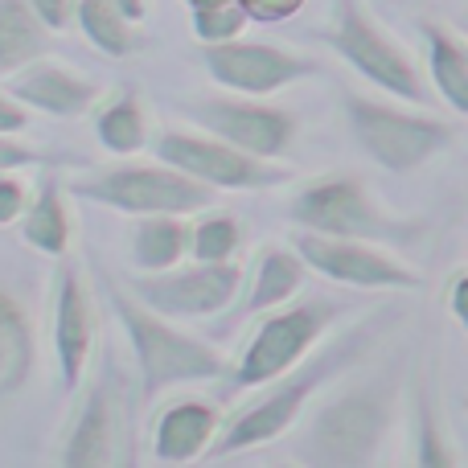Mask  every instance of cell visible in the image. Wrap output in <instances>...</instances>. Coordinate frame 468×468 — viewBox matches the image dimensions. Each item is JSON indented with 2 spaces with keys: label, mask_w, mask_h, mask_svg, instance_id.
<instances>
[{
  "label": "cell",
  "mask_w": 468,
  "mask_h": 468,
  "mask_svg": "<svg viewBox=\"0 0 468 468\" xmlns=\"http://www.w3.org/2000/svg\"><path fill=\"white\" fill-rule=\"evenodd\" d=\"M186 115L194 120V128L210 132L250 156H263V161H283L296 144V115L255 95H234V90L197 95L186 103Z\"/></svg>",
  "instance_id": "12"
},
{
  "label": "cell",
  "mask_w": 468,
  "mask_h": 468,
  "mask_svg": "<svg viewBox=\"0 0 468 468\" xmlns=\"http://www.w3.org/2000/svg\"><path fill=\"white\" fill-rule=\"evenodd\" d=\"M464 283H468V271H464V267H456V271H452V280H448V296H444L448 316H452V324H456V329H464V324H468V308H464Z\"/></svg>",
  "instance_id": "34"
},
{
  "label": "cell",
  "mask_w": 468,
  "mask_h": 468,
  "mask_svg": "<svg viewBox=\"0 0 468 468\" xmlns=\"http://www.w3.org/2000/svg\"><path fill=\"white\" fill-rule=\"evenodd\" d=\"M16 230H21V242L29 250L46 259H62L70 255L74 247V214L70 202H66V189L58 177H46L37 189L29 194V206L16 218Z\"/></svg>",
  "instance_id": "20"
},
{
  "label": "cell",
  "mask_w": 468,
  "mask_h": 468,
  "mask_svg": "<svg viewBox=\"0 0 468 468\" xmlns=\"http://www.w3.org/2000/svg\"><path fill=\"white\" fill-rule=\"evenodd\" d=\"M148 148H153L156 161L210 186L214 194H267V189L292 186V177H296L288 165L250 156L202 128H165L156 132V140Z\"/></svg>",
  "instance_id": "8"
},
{
  "label": "cell",
  "mask_w": 468,
  "mask_h": 468,
  "mask_svg": "<svg viewBox=\"0 0 468 468\" xmlns=\"http://www.w3.org/2000/svg\"><path fill=\"white\" fill-rule=\"evenodd\" d=\"M54 362H58V387L66 395L87 382V366L95 354V304L87 292V275L79 263L62 255V267L54 275Z\"/></svg>",
  "instance_id": "14"
},
{
  "label": "cell",
  "mask_w": 468,
  "mask_h": 468,
  "mask_svg": "<svg viewBox=\"0 0 468 468\" xmlns=\"http://www.w3.org/2000/svg\"><path fill=\"white\" fill-rule=\"evenodd\" d=\"M292 247L304 259L308 271H316L321 280L337 283V288H357V292H420L423 288V275L407 259H399L395 250H387L382 242L296 230Z\"/></svg>",
  "instance_id": "10"
},
{
  "label": "cell",
  "mask_w": 468,
  "mask_h": 468,
  "mask_svg": "<svg viewBox=\"0 0 468 468\" xmlns=\"http://www.w3.org/2000/svg\"><path fill=\"white\" fill-rule=\"evenodd\" d=\"M423 33V54H428V87L431 99L448 107L456 120L468 115V49L464 37L456 29H448L444 21H420Z\"/></svg>",
  "instance_id": "19"
},
{
  "label": "cell",
  "mask_w": 468,
  "mask_h": 468,
  "mask_svg": "<svg viewBox=\"0 0 468 468\" xmlns=\"http://www.w3.org/2000/svg\"><path fill=\"white\" fill-rule=\"evenodd\" d=\"M247 13H242L239 0L227 5H210V8H189V29H194L197 46H210V41H230L247 29Z\"/></svg>",
  "instance_id": "28"
},
{
  "label": "cell",
  "mask_w": 468,
  "mask_h": 468,
  "mask_svg": "<svg viewBox=\"0 0 468 468\" xmlns=\"http://www.w3.org/2000/svg\"><path fill=\"white\" fill-rule=\"evenodd\" d=\"M107 304L120 321L123 337L136 357V387H140V411L156 403L161 395L177 387H197V382H218L227 374L230 357L210 341H197L177 329V321L153 313L140 304L123 283H107Z\"/></svg>",
  "instance_id": "2"
},
{
  "label": "cell",
  "mask_w": 468,
  "mask_h": 468,
  "mask_svg": "<svg viewBox=\"0 0 468 468\" xmlns=\"http://www.w3.org/2000/svg\"><path fill=\"white\" fill-rule=\"evenodd\" d=\"M29 128V107H21L8 90H0V136H21Z\"/></svg>",
  "instance_id": "33"
},
{
  "label": "cell",
  "mask_w": 468,
  "mask_h": 468,
  "mask_svg": "<svg viewBox=\"0 0 468 468\" xmlns=\"http://www.w3.org/2000/svg\"><path fill=\"white\" fill-rule=\"evenodd\" d=\"M341 107H346V123L354 132L357 148L387 173H415L423 165H431L436 156H444L461 140L456 115L444 120V115L395 107L382 103V99L357 95V90H346Z\"/></svg>",
  "instance_id": "6"
},
{
  "label": "cell",
  "mask_w": 468,
  "mask_h": 468,
  "mask_svg": "<svg viewBox=\"0 0 468 468\" xmlns=\"http://www.w3.org/2000/svg\"><path fill=\"white\" fill-rule=\"evenodd\" d=\"M74 21H79L82 37L103 58H112V62H128V58L144 54V46H148L144 25L123 16L107 0H74Z\"/></svg>",
  "instance_id": "23"
},
{
  "label": "cell",
  "mask_w": 468,
  "mask_h": 468,
  "mask_svg": "<svg viewBox=\"0 0 468 468\" xmlns=\"http://www.w3.org/2000/svg\"><path fill=\"white\" fill-rule=\"evenodd\" d=\"M411 403H415V423H411L415 452H411V464H423V468H456V464H464V452L452 444V436L444 431L428 387H415Z\"/></svg>",
  "instance_id": "26"
},
{
  "label": "cell",
  "mask_w": 468,
  "mask_h": 468,
  "mask_svg": "<svg viewBox=\"0 0 468 468\" xmlns=\"http://www.w3.org/2000/svg\"><path fill=\"white\" fill-rule=\"evenodd\" d=\"M70 189L79 202L103 206L123 218H144V214H181L194 218L197 210H214V189L186 177L181 169L165 161H136V156H115V165L87 169L70 177Z\"/></svg>",
  "instance_id": "5"
},
{
  "label": "cell",
  "mask_w": 468,
  "mask_h": 468,
  "mask_svg": "<svg viewBox=\"0 0 468 468\" xmlns=\"http://www.w3.org/2000/svg\"><path fill=\"white\" fill-rule=\"evenodd\" d=\"M378 329H382V321H370V316H366V321H357L349 333H341L324 354L304 357V362H296L288 374L255 387L250 390L255 399H250L242 411H234L230 420L218 423V431H214V440H210L202 461L247 456V452H255V448L275 444L280 436H288V431L300 423V415L308 411V403L329 387V378L354 370L357 357L366 354V346L374 341Z\"/></svg>",
  "instance_id": "1"
},
{
  "label": "cell",
  "mask_w": 468,
  "mask_h": 468,
  "mask_svg": "<svg viewBox=\"0 0 468 468\" xmlns=\"http://www.w3.org/2000/svg\"><path fill=\"white\" fill-rule=\"evenodd\" d=\"M218 423L222 407L214 399H173L169 407L153 411V420H148V452L156 464H194L206 456Z\"/></svg>",
  "instance_id": "16"
},
{
  "label": "cell",
  "mask_w": 468,
  "mask_h": 468,
  "mask_svg": "<svg viewBox=\"0 0 468 468\" xmlns=\"http://www.w3.org/2000/svg\"><path fill=\"white\" fill-rule=\"evenodd\" d=\"M25 206H29V186L13 173H0V227H13Z\"/></svg>",
  "instance_id": "30"
},
{
  "label": "cell",
  "mask_w": 468,
  "mask_h": 468,
  "mask_svg": "<svg viewBox=\"0 0 468 468\" xmlns=\"http://www.w3.org/2000/svg\"><path fill=\"white\" fill-rule=\"evenodd\" d=\"M33 165H46V153L21 144L16 136H0V173H21L33 169Z\"/></svg>",
  "instance_id": "31"
},
{
  "label": "cell",
  "mask_w": 468,
  "mask_h": 468,
  "mask_svg": "<svg viewBox=\"0 0 468 468\" xmlns=\"http://www.w3.org/2000/svg\"><path fill=\"white\" fill-rule=\"evenodd\" d=\"M25 5L37 13L49 33H66L74 25V0H25Z\"/></svg>",
  "instance_id": "32"
},
{
  "label": "cell",
  "mask_w": 468,
  "mask_h": 468,
  "mask_svg": "<svg viewBox=\"0 0 468 468\" xmlns=\"http://www.w3.org/2000/svg\"><path fill=\"white\" fill-rule=\"evenodd\" d=\"M128 259L136 271H165L189 259V218L181 214H144L128 230Z\"/></svg>",
  "instance_id": "22"
},
{
  "label": "cell",
  "mask_w": 468,
  "mask_h": 468,
  "mask_svg": "<svg viewBox=\"0 0 468 468\" xmlns=\"http://www.w3.org/2000/svg\"><path fill=\"white\" fill-rule=\"evenodd\" d=\"M33 362H37V341H33V321L13 300L0 292V399H13L29 382Z\"/></svg>",
  "instance_id": "24"
},
{
  "label": "cell",
  "mask_w": 468,
  "mask_h": 468,
  "mask_svg": "<svg viewBox=\"0 0 468 468\" xmlns=\"http://www.w3.org/2000/svg\"><path fill=\"white\" fill-rule=\"evenodd\" d=\"M115 444H120V407H115V395L107 390V382H95V387H87L79 411L66 423L58 461L74 468H107L120 461Z\"/></svg>",
  "instance_id": "17"
},
{
  "label": "cell",
  "mask_w": 468,
  "mask_h": 468,
  "mask_svg": "<svg viewBox=\"0 0 468 468\" xmlns=\"http://www.w3.org/2000/svg\"><path fill=\"white\" fill-rule=\"evenodd\" d=\"M288 218L296 230L341 234V239L395 242L407 234L403 222L390 218L378 206V197L349 173H321V177L296 186L288 202Z\"/></svg>",
  "instance_id": "9"
},
{
  "label": "cell",
  "mask_w": 468,
  "mask_h": 468,
  "mask_svg": "<svg viewBox=\"0 0 468 468\" xmlns=\"http://www.w3.org/2000/svg\"><path fill=\"white\" fill-rule=\"evenodd\" d=\"M366 82L382 90V95L399 99V103H411V107H423L431 103V87L423 79L420 62L366 13L362 0H333V13H329V25L321 33Z\"/></svg>",
  "instance_id": "7"
},
{
  "label": "cell",
  "mask_w": 468,
  "mask_h": 468,
  "mask_svg": "<svg viewBox=\"0 0 468 468\" xmlns=\"http://www.w3.org/2000/svg\"><path fill=\"white\" fill-rule=\"evenodd\" d=\"M349 313V304L329 296H292L288 304L267 308V313L250 316L255 329H250L247 346L239 349V357L227 366V387L234 395H250L255 387L288 374L296 362H304L316 349V341Z\"/></svg>",
  "instance_id": "4"
},
{
  "label": "cell",
  "mask_w": 468,
  "mask_h": 468,
  "mask_svg": "<svg viewBox=\"0 0 468 468\" xmlns=\"http://www.w3.org/2000/svg\"><path fill=\"white\" fill-rule=\"evenodd\" d=\"M5 90L21 107L54 115V120H79V115H87L90 107L99 103V95H103V87H99L95 79H87V74L70 70V66L54 62V58H46V54L8 74Z\"/></svg>",
  "instance_id": "15"
},
{
  "label": "cell",
  "mask_w": 468,
  "mask_h": 468,
  "mask_svg": "<svg viewBox=\"0 0 468 468\" xmlns=\"http://www.w3.org/2000/svg\"><path fill=\"white\" fill-rule=\"evenodd\" d=\"M242 250V222L230 214L197 210L189 222V259L197 263H234Z\"/></svg>",
  "instance_id": "27"
},
{
  "label": "cell",
  "mask_w": 468,
  "mask_h": 468,
  "mask_svg": "<svg viewBox=\"0 0 468 468\" xmlns=\"http://www.w3.org/2000/svg\"><path fill=\"white\" fill-rule=\"evenodd\" d=\"M399 390L390 382H349L346 390L329 395L324 403H308L304 431L296 444L300 464L316 468H366L382 456L390 428H395Z\"/></svg>",
  "instance_id": "3"
},
{
  "label": "cell",
  "mask_w": 468,
  "mask_h": 468,
  "mask_svg": "<svg viewBox=\"0 0 468 468\" xmlns=\"http://www.w3.org/2000/svg\"><path fill=\"white\" fill-rule=\"evenodd\" d=\"M197 62L206 66V74H210L222 90L255 95V99H271V95H280V90L321 74V66H316L313 58L292 54V49L275 46V41H247L242 33L230 41H210V46H202L197 49Z\"/></svg>",
  "instance_id": "13"
},
{
  "label": "cell",
  "mask_w": 468,
  "mask_h": 468,
  "mask_svg": "<svg viewBox=\"0 0 468 468\" xmlns=\"http://www.w3.org/2000/svg\"><path fill=\"white\" fill-rule=\"evenodd\" d=\"M247 21L255 25H283L308 5V0H239Z\"/></svg>",
  "instance_id": "29"
},
{
  "label": "cell",
  "mask_w": 468,
  "mask_h": 468,
  "mask_svg": "<svg viewBox=\"0 0 468 468\" xmlns=\"http://www.w3.org/2000/svg\"><path fill=\"white\" fill-rule=\"evenodd\" d=\"M87 115H90V128H95V140L103 144V153L140 156L148 148V103L140 90L120 87L112 95H99V103Z\"/></svg>",
  "instance_id": "21"
},
{
  "label": "cell",
  "mask_w": 468,
  "mask_h": 468,
  "mask_svg": "<svg viewBox=\"0 0 468 468\" xmlns=\"http://www.w3.org/2000/svg\"><path fill=\"white\" fill-rule=\"evenodd\" d=\"M242 288V267L234 263H186L165 267V271H136L128 280V292L148 304L153 313L169 321H210L234 304Z\"/></svg>",
  "instance_id": "11"
},
{
  "label": "cell",
  "mask_w": 468,
  "mask_h": 468,
  "mask_svg": "<svg viewBox=\"0 0 468 468\" xmlns=\"http://www.w3.org/2000/svg\"><path fill=\"white\" fill-rule=\"evenodd\" d=\"M304 280H308V267L304 259L296 255V247H280V242H267L263 250L255 255L250 271H242V283L234 304L227 308V324H239V321H250V316L267 313V308H280L288 304L292 296L304 292Z\"/></svg>",
  "instance_id": "18"
},
{
  "label": "cell",
  "mask_w": 468,
  "mask_h": 468,
  "mask_svg": "<svg viewBox=\"0 0 468 468\" xmlns=\"http://www.w3.org/2000/svg\"><path fill=\"white\" fill-rule=\"evenodd\" d=\"M112 8H120L123 16H132V21H140L144 25V16H148V0H107Z\"/></svg>",
  "instance_id": "35"
},
{
  "label": "cell",
  "mask_w": 468,
  "mask_h": 468,
  "mask_svg": "<svg viewBox=\"0 0 468 468\" xmlns=\"http://www.w3.org/2000/svg\"><path fill=\"white\" fill-rule=\"evenodd\" d=\"M49 41L54 33L37 21V13L25 0H0V82L29 66L33 58L49 54Z\"/></svg>",
  "instance_id": "25"
},
{
  "label": "cell",
  "mask_w": 468,
  "mask_h": 468,
  "mask_svg": "<svg viewBox=\"0 0 468 468\" xmlns=\"http://www.w3.org/2000/svg\"><path fill=\"white\" fill-rule=\"evenodd\" d=\"M189 8H210V5H227V0H186Z\"/></svg>",
  "instance_id": "36"
}]
</instances>
